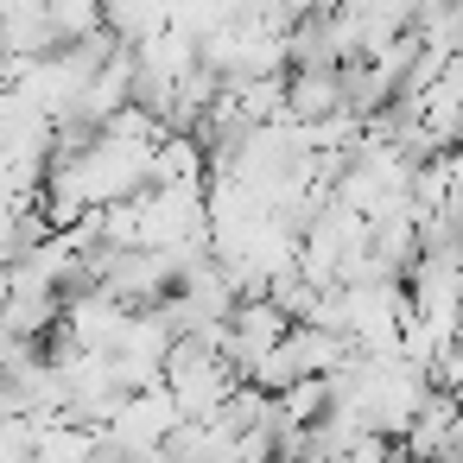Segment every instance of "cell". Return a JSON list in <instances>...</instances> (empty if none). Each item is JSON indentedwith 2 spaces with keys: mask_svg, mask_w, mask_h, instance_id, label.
Here are the masks:
<instances>
[{
  "mask_svg": "<svg viewBox=\"0 0 463 463\" xmlns=\"http://www.w3.org/2000/svg\"><path fill=\"white\" fill-rule=\"evenodd\" d=\"M165 387H172V400H178L184 419H216V412L235 400L241 374H235L203 336H178V349L165 355Z\"/></svg>",
  "mask_w": 463,
  "mask_h": 463,
  "instance_id": "obj_1",
  "label": "cell"
},
{
  "mask_svg": "<svg viewBox=\"0 0 463 463\" xmlns=\"http://www.w3.org/2000/svg\"><path fill=\"white\" fill-rule=\"evenodd\" d=\"M102 292L121 298L128 311H153L178 292V267L159 248H109L102 254Z\"/></svg>",
  "mask_w": 463,
  "mask_h": 463,
  "instance_id": "obj_2",
  "label": "cell"
},
{
  "mask_svg": "<svg viewBox=\"0 0 463 463\" xmlns=\"http://www.w3.org/2000/svg\"><path fill=\"white\" fill-rule=\"evenodd\" d=\"M286 115L317 128L330 115H343V71L336 64H317V71H292L286 77Z\"/></svg>",
  "mask_w": 463,
  "mask_h": 463,
  "instance_id": "obj_3",
  "label": "cell"
},
{
  "mask_svg": "<svg viewBox=\"0 0 463 463\" xmlns=\"http://www.w3.org/2000/svg\"><path fill=\"white\" fill-rule=\"evenodd\" d=\"M102 431H90V425H71V419H52L45 425V438H39V457L33 463H102Z\"/></svg>",
  "mask_w": 463,
  "mask_h": 463,
  "instance_id": "obj_4",
  "label": "cell"
},
{
  "mask_svg": "<svg viewBox=\"0 0 463 463\" xmlns=\"http://www.w3.org/2000/svg\"><path fill=\"white\" fill-rule=\"evenodd\" d=\"M39 438H45V419H33V412L0 419V463H33L39 457Z\"/></svg>",
  "mask_w": 463,
  "mask_h": 463,
  "instance_id": "obj_5",
  "label": "cell"
},
{
  "mask_svg": "<svg viewBox=\"0 0 463 463\" xmlns=\"http://www.w3.org/2000/svg\"><path fill=\"white\" fill-rule=\"evenodd\" d=\"M20 412H26V393H20L7 374H0V419H20Z\"/></svg>",
  "mask_w": 463,
  "mask_h": 463,
  "instance_id": "obj_6",
  "label": "cell"
}]
</instances>
